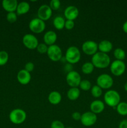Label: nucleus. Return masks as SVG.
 Instances as JSON below:
<instances>
[{"label":"nucleus","instance_id":"f257e3e1","mask_svg":"<svg viewBox=\"0 0 127 128\" xmlns=\"http://www.w3.org/2000/svg\"><path fill=\"white\" fill-rule=\"evenodd\" d=\"M92 63L97 68H106L110 65V58L107 54L98 51L92 56Z\"/></svg>","mask_w":127,"mask_h":128},{"label":"nucleus","instance_id":"f03ea898","mask_svg":"<svg viewBox=\"0 0 127 128\" xmlns=\"http://www.w3.org/2000/svg\"><path fill=\"white\" fill-rule=\"evenodd\" d=\"M81 58V53L78 48L76 46H70L66 50L65 59L68 63L74 64L77 63Z\"/></svg>","mask_w":127,"mask_h":128},{"label":"nucleus","instance_id":"7ed1b4c3","mask_svg":"<svg viewBox=\"0 0 127 128\" xmlns=\"http://www.w3.org/2000/svg\"><path fill=\"white\" fill-rule=\"evenodd\" d=\"M120 95L115 90H108L104 94L105 103L112 108H116L120 102Z\"/></svg>","mask_w":127,"mask_h":128},{"label":"nucleus","instance_id":"20e7f679","mask_svg":"<svg viewBox=\"0 0 127 128\" xmlns=\"http://www.w3.org/2000/svg\"><path fill=\"white\" fill-rule=\"evenodd\" d=\"M27 114L24 110L17 108L12 110L9 115L10 121L14 124H21L26 120Z\"/></svg>","mask_w":127,"mask_h":128},{"label":"nucleus","instance_id":"39448f33","mask_svg":"<svg viewBox=\"0 0 127 128\" xmlns=\"http://www.w3.org/2000/svg\"><path fill=\"white\" fill-rule=\"evenodd\" d=\"M113 84V80L110 75L108 74H102L97 78V85L102 90H108L112 87Z\"/></svg>","mask_w":127,"mask_h":128},{"label":"nucleus","instance_id":"423d86ee","mask_svg":"<svg viewBox=\"0 0 127 128\" xmlns=\"http://www.w3.org/2000/svg\"><path fill=\"white\" fill-rule=\"evenodd\" d=\"M47 54L49 58L54 62H57L62 58V50L58 45L56 44L49 46Z\"/></svg>","mask_w":127,"mask_h":128},{"label":"nucleus","instance_id":"0eeeda50","mask_svg":"<svg viewBox=\"0 0 127 128\" xmlns=\"http://www.w3.org/2000/svg\"><path fill=\"white\" fill-rule=\"evenodd\" d=\"M110 71L115 76H120L124 74L126 70L125 63L123 61L115 60L110 65Z\"/></svg>","mask_w":127,"mask_h":128},{"label":"nucleus","instance_id":"6e6552de","mask_svg":"<svg viewBox=\"0 0 127 128\" xmlns=\"http://www.w3.org/2000/svg\"><path fill=\"white\" fill-rule=\"evenodd\" d=\"M29 28L34 33H41L46 29V23L44 21L36 18L31 20L29 24Z\"/></svg>","mask_w":127,"mask_h":128},{"label":"nucleus","instance_id":"1a4fd4ad","mask_svg":"<svg viewBox=\"0 0 127 128\" xmlns=\"http://www.w3.org/2000/svg\"><path fill=\"white\" fill-rule=\"evenodd\" d=\"M81 81L80 75L77 71L73 70L67 74L66 82L70 88H78Z\"/></svg>","mask_w":127,"mask_h":128},{"label":"nucleus","instance_id":"9d476101","mask_svg":"<svg viewBox=\"0 0 127 128\" xmlns=\"http://www.w3.org/2000/svg\"><path fill=\"white\" fill-rule=\"evenodd\" d=\"M82 50L85 54L93 56L98 52V44L91 40L86 41L82 44Z\"/></svg>","mask_w":127,"mask_h":128},{"label":"nucleus","instance_id":"9b49d317","mask_svg":"<svg viewBox=\"0 0 127 128\" xmlns=\"http://www.w3.org/2000/svg\"><path fill=\"white\" fill-rule=\"evenodd\" d=\"M97 121V116L91 111H88L82 114L80 122L84 126L90 127L94 125Z\"/></svg>","mask_w":127,"mask_h":128},{"label":"nucleus","instance_id":"f8f14e48","mask_svg":"<svg viewBox=\"0 0 127 128\" xmlns=\"http://www.w3.org/2000/svg\"><path fill=\"white\" fill-rule=\"evenodd\" d=\"M22 43L27 49L32 50L37 48L39 41L34 35L32 34H26L22 38Z\"/></svg>","mask_w":127,"mask_h":128},{"label":"nucleus","instance_id":"ddd939ff","mask_svg":"<svg viewBox=\"0 0 127 128\" xmlns=\"http://www.w3.org/2000/svg\"><path fill=\"white\" fill-rule=\"evenodd\" d=\"M52 15V10L47 4H42L39 8L37 11L38 18L44 21H47Z\"/></svg>","mask_w":127,"mask_h":128},{"label":"nucleus","instance_id":"4468645a","mask_svg":"<svg viewBox=\"0 0 127 128\" xmlns=\"http://www.w3.org/2000/svg\"><path fill=\"white\" fill-rule=\"evenodd\" d=\"M79 14L78 8L74 6H69L64 10V16L67 20L73 21L77 18Z\"/></svg>","mask_w":127,"mask_h":128},{"label":"nucleus","instance_id":"2eb2a0df","mask_svg":"<svg viewBox=\"0 0 127 128\" xmlns=\"http://www.w3.org/2000/svg\"><path fill=\"white\" fill-rule=\"evenodd\" d=\"M17 81L22 85H26L30 82L31 80V73L24 69L21 70L17 74Z\"/></svg>","mask_w":127,"mask_h":128},{"label":"nucleus","instance_id":"dca6fc26","mask_svg":"<svg viewBox=\"0 0 127 128\" xmlns=\"http://www.w3.org/2000/svg\"><path fill=\"white\" fill-rule=\"evenodd\" d=\"M90 109L91 112L95 114H100L105 110V103L100 100H95L91 102Z\"/></svg>","mask_w":127,"mask_h":128},{"label":"nucleus","instance_id":"f3484780","mask_svg":"<svg viewBox=\"0 0 127 128\" xmlns=\"http://www.w3.org/2000/svg\"><path fill=\"white\" fill-rule=\"evenodd\" d=\"M17 5L18 2L17 0H3L2 1V8L7 12H15Z\"/></svg>","mask_w":127,"mask_h":128},{"label":"nucleus","instance_id":"a211bd4d","mask_svg":"<svg viewBox=\"0 0 127 128\" xmlns=\"http://www.w3.org/2000/svg\"><path fill=\"white\" fill-rule=\"evenodd\" d=\"M44 43L48 46L55 44L57 40V35L53 31H48L44 34L43 37Z\"/></svg>","mask_w":127,"mask_h":128},{"label":"nucleus","instance_id":"6ab92c4d","mask_svg":"<svg viewBox=\"0 0 127 128\" xmlns=\"http://www.w3.org/2000/svg\"><path fill=\"white\" fill-rule=\"evenodd\" d=\"M98 48L100 52L107 54L112 50L113 44L108 40H102L98 44Z\"/></svg>","mask_w":127,"mask_h":128},{"label":"nucleus","instance_id":"aec40b11","mask_svg":"<svg viewBox=\"0 0 127 128\" xmlns=\"http://www.w3.org/2000/svg\"><path fill=\"white\" fill-rule=\"evenodd\" d=\"M61 100H62V96L58 91H52L50 92L48 96V101L51 104H58L61 102Z\"/></svg>","mask_w":127,"mask_h":128},{"label":"nucleus","instance_id":"412c9836","mask_svg":"<svg viewBox=\"0 0 127 128\" xmlns=\"http://www.w3.org/2000/svg\"><path fill=\"white\" fill-rule=\"evenodd\" d=\"M30 5L26 1H22V2L18 3L17 9H16V14L19 16L27 13L29 11Z\"/></svg>","mask_w":127,"mask_h":128},{"label":"nucleus","instance_id":"4be33fe9","mask_svg":"<svg viewBox=\"0 0 127 128\" xmlns=\"http://www.w3.org/2000/svg\"><path fill=\"white\" fill-rule=\"evenodd\" d=\"M80 91L78 88H70L67 92V96L70 101H75L79 98Z\"/></svg>","mask_w":127,"mask_h":128},{"label":"nucleus","instance_id":"5701e85b","mask_svg":"<svg viewBox=\"0 0 127 128\" xmlns=\"http://www.w3.org/2000/svg\"><path fill=\"white\" fill-rule=\"evenodd\" d=\"M65 20L61 16H56L53 20V25L55 28L58 30H61L65 28Z\"/></svg>","mask_w":127,"mask_h":128},{"label":"nucleus","instance_id":"b1692460","mask_svg":"<svg viewBox=\"0 0 127 128\" xmlns=\"http://www.w3.org/2000/svg\"><path fill=\"white\" fill-rule=\"evenodd\" d=\"M94 66L92 62H86L82 66L81 70L85 74H90L94 71Z\"/></svg>","mask_w":127,"mask_h":128},{"label":"nucleus","instance_id":"393cba45","mask_svg":"<svg viewBox=\"0 0 127 128\" xmlns=\"http://www.w3.org/2000/svg\"><path fill=\"white\" fill-rule=\"evenodd\" d=\"M117 112L121 116L127 115V102H120L116 107Z\"/></svg>","mask_w":127,"mask_h":128},{"label":"nucleus","instance_id":"a878e982","mask_svg":"<svg viewBox=\"0 0 127 128\" xmlns=\"http://www.w3.org/2000/svg\"><path fill=\"white\" fill-rule=\"evenodd\" d=\"M113 55L116 58V60L119 61H123L126 58V52L122 48H116L113 51Z\"/></svg>","mask_w":127,"mask_h":128},{"label":"nucleus","instance_id":"bb28decb","mask_svg":"<svg viewBox=\"0 0 127 128\" xmlns=\"http://www.w3.org/2000/svg\"><path fill=\"white\" fill-rule=\"evenodd\" d=\"M90 91L92 96L93 97L95 98H100L102 95V93H103L102 89L100 88L98 86H97V85H95L93 87H92Z\"/></svg>","mask_w":127,"mask_h":128},{"label":"nucleus","instance_id":"cd10ccee","mask_svg":"<svg viewBox=\"0 0 127 128\" xmlns=\"http://www.w3.org/2000/svg\"><path fill=\"white\" fill-rule=\"evenodd\" d=\"M79 87L80 90H83L84 91H87L88 90H91L92 88V84L88 80H82L79 84Z\"/></svg>","mask_w":127,"mask_h":128},{"label":"nucleus","instance_id":"c85d7f7f","mask_svg":"<svg viewBox=\"0 0 127 128\" xmlns=\"http://www.w3.org/2000/svg\"><path fill=\"white\" fill-rule=\"evenodd\" d=\"M9 60V54L6 51H0V66H4L7 62Z\"/></svg>","mask_w":127,"mask_h":128},{"label":"nucleus","instance_id":"c756f323","mask_svg":"<svg viewBox=\"0 0 127 128\" xmlns=\"http://www.w3.org/2000/svg\"><path fill=\"white\" fill-rule=\"evenodd\" d=\"M6 20L11 23L15 22L17 20V14L15 12H7V15H6Z\"/></svg>","mask_w":127,"mask_h":128},{"label":"nucleus","instance_id":"7c9ffc66","mask_svg":"<svg viewBox=\"0 0 127 128\" xmlns=\"http://www.w3.org/2000/svg\"><path fill=\"white\" fill-rule=\"evenodd\" d=\"M61 1L59 0H52L50 2L49 6L52 11L58 10L61 7Z\"/></svg>","mask_w":127,"mask_h":128},{"label":"nucleus","instance_id":"2f4dec72","mask_svg":"<svg viewBox=\"0 0 127 128\" xmlns=\"http://www.w3.org/2000/svg\"><path fill=\"white\" fill-rule=\"evenodd\" d=\"M49 46L46 45L45 43H39L37 46V52H39L41 54H45L47 53V50H48Z\"/></svg>","mask_w":127,"mask_h":128},{"label":"nucleus","instance_id":"473e14b6","mask_svg":"<svg viewBox=\"0 0 127 128\" xmlns=\"http://www.w3.org/2000/svg\"><path fill=\"white\" fill-rule=\"evenodd\" d=\"M51 128H65L62 122L59 120H55L52 121L51 124Z\"/></svg>","mask_w":127,"mask_h":128},{"label":"nucleus","instance_id":"72a5a7b5","mask_svg":"<svg viewBox=\"0 0 127 128\" xmlns=\"http://www.w3.org/2000/svg\"><path fill=\"white\" fill-rule=\"evenodd\" d=\"M75 22L71 20H66L65 22V28L67 30H71L74 28Z\"/></svg>","mask_w":127,"mask_h":128},{"label":"nucleus","instance_id":"f704fd0d","mask_svg":"<svg viewBox=\"0 0 127 128\" xmlns=\"http://www.w3.org/2000/svg\"><path fill=\"white\" fill-rule=\"evenodd\" d=\"M34 69V64L33 62H28L25 64L24 70L26 71H27V72H30V73H31V72H32L33 71Z\"/></svg>","mask_w":127,"mask_h":128},{"label":"nucleus","instance_id":"c9c22d12","mask_svg":"<svg viewBox=\"0 0 127 128\" xmlns=\"http://www.w3.org/2000/svg\"><path fill=\"white\" fill-rule=\"evenodd\" d=\"M81 116H82V114L78 112H74L72 114V119L75 121H80Z\"/></svg>","mask_w":127,"mask_h":128},{"label":"nucleus","instance_id":"e433bc0d","mask_svg":"<svg viewBox=\"0 0 127 128\" xmlns=\"http://www.w3.org/2000/svg\"><path fill=\"white\" fill-rule=\"evenodd\" d=\"M118 128H127V120H123L120 122Z\"/></svg>","mask_w":127,"mask_h":128},{"label":"nucleus","instance_id":"4c0bfd02","mask_svg":"<svg viewBox=\"0 0 127 128\" xmlns=\"http://www.w3.org/2000/svg\"><path fill=\"white\" fill-rule=\"evenodd\" d=\"M65 71H67V73L69 72H70V71H73V70H72V64H69V63L65 64Z\"/></svg>","mask_w":127,"mask_h":128},{"label":"nucleus","instance_id":"58836bf2","mask_svg":"<svg viewBox=\"0 0 127 128\" xmlns=\"http://www.w3.org/2000/svg\"><path fill=\"white\" fill-rule=\"evenodd\" d=\"M122 29H123V31H124L125 33L127 34V21L123 23V26H122Z\"/></svg>","mask_w":127,"mask_h":128},{"label":"nucleus","instance_id":"ea45409f","mask_svg":"<svg viewBox=\"0 0 127 128\" xmlns=\"http://www.w3.org/2000/svg\"><path fill=\"white\" fill-rule=\"evenodd\" d=\"M124 90L125 91L127 92V81L125 82V84H124Z\"/></svg>","mask_w":127,"mask_h":128},{"label":"nucleus","instance_id":"a19ab883","mask_svg":"<svg viewBox=\"0 0 127 128\" xmlns=\"http://www.w3.org/2000/svg\"><path fill=\"white\" fill-rule=\"evenodd\" d=\"M73 128L72 127H67V128Z\"/></svg>","mask_w":127,"mask_h":128}]
</instances>
